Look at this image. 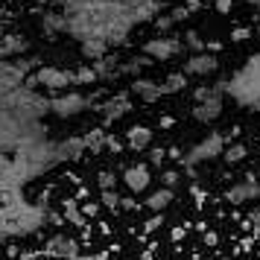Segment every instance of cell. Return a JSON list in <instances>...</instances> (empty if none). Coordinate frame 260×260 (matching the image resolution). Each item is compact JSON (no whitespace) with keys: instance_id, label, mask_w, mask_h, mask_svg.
<instances>
[{"instance_id":"cell-8","label":"cell","mask_w":260,"mask_h":260,"mask_svg":"<svg viewBox=\"0 0 260 260\" xmlns=\"http://www.w3.org/2000/svg\"><path fill=\"white\" fill-rule=\"evenodd\" d=\"M36 79H38V85H44L53 94H64L71 85H76V76L68 68H38Z\"/></svg>"},{"instance_id":"cell-14","label":"cell","mask_w":260,"mask_h":260,"mask_svg":"<svg viewBox=\"0 0 260 260\" xmlns=\"http://www.w3.org/2000/svg\"><path fill=\"white\" fill-rule=\"evenodd\" d=\"M132 94L143 100V103H158L161 96H164V88L161 82H155V79H146V76H138V79H132Z\"/></svg>"},{"instance_id":"cell-4","label":"cell","mask_w":260,"mask_h":260,"mask_svg":"<svg viewBox=\"0 0 260 260\" xmlns=\"http://www.w3.org/2000/svg\"><path fill=\"white\" fill-rule=\"evenodd\" d=\"M225 141H228V135H222V132H211L208 138H202V141L196 143L187 155H184L181 167H184V170H196V167L205 164V161L222 158V155H225Z\"/></svg>"},{"instance_id":"cell-52","label":"cell","mask_w":260,"mask_h":260,"mask_svg":"<svg viewBox=\"0 0 260 260\" xmlns=\"http://www.w3.org/2000/svg\"><path fill=\"white\" fill-rule=\"evenodd\" d=\"M184 6H190V9L196 12V9H199V6H202V0H184Z\"/></svg>"},{"instance_id":"cell-43","label":"cell","mask_w":260,"mask_h":260,"mask_svg":"<svg viewBox=\"0 0 260 260\" xmlns=\"http://www.w3.org/2000/svg\"><path fill=\"white\" fill-rule=\"evenodd\" d=\"M190 196L196 199V205H202V202H205V190H202L199 184H190Z\"/></svg>"},{"instance_id":"cell-46","label":"cell","mask_w":260,"mask_h":260,"mask_svg":"<svg viewBox=\"0 0 260 260\" xmlns=\"http://www.w3.org/2000/svg\"><path fill=\"white\" fill-rule=\"evenodd\" d=\"M222 47H225V44L219 41V38H211V41H208V53H213V56H216Z\"/></svg>"},{"instance_id":"cell-2","label":"cell","mask_w":260,"mask_h":260,"mask_svg":"<svg viewBox=\"0 0 260 260\" xmlns=\"http://www.w3.org/2000/svg\"><path fill=\"white\" fill-rule=\"evenodd\" d=\"M225 94H231L240 106L246 108H260V53L251 56L246 61V68L228 79Z\"/></svg>"},{"instance_id":"cell-32","label":"cell","mask_w":260,"mask_h":260,"mask_svg":"<svg viewBox=\"0 0 260 260\" xmlns=\"http://www.w3.org/2000/svg\"><path fill=\"white\" fill-rule=\"evenodd\" d=\"M161 225H164V213H152V216L146 219V225H143V234H155Z\"/></svg>"},{"instance_id":"cell-18","label":"cell","mask_w":260,"mask_h":260,"mask_svg":"<svg viewBox=\"0 0 260 260\" xmlns=\"http://www.w3.org/2000/svg\"><path fill=\"white\" fill-rule=\"evenodd\" d=\"M24 53H29V41H26L24 36H3L0 38V56L3 59H12V56H24Z\"/></svg>"},{"instance_id":"cell-54","label":"cell","mask_w":260,"mask_h":260,"mask_svg":"<svg viewBox=\"0 0 260 260\" xmlns=\"http://www.w3.org/2000/svg\"><path fill=\"white\" fill-rule=\"evenodd\" d=\"M254 36L260 38V12H257V26H254Z\"/></svg>"},{"instance_id":"cell-37","label":"cell","mask_w":260,"mask_h":260,"mask_svg":"<svg viewBox=\"0 0 260 260\" xmlns=\"http://www.w3.org/2000/svg\"><path fill=\"white\" fill-rule=\"evenodd\" d=\"M190 12H193V9H190V6H184V3H181V6H176V9H173V12H170V15H173V21H176V24H178V21H187V18H190Z\"/></svg>"},{"instance_id":"cell-49","label":"cell","mask_w":260,"mask_h":260,"mask_svg":"<svg viewBox=\"0 0 260 260\" xmlns=\"http://www.w3.org/2000/svg\"><path fill=\"white\" fill-rule=\"evenodd\" d=\"M82 260H108V251H96V254H85Z\"/></svg>"},{"instance_id":"cell-51","label":"cell","mask_w":260,"mask_h":260,"mask_svg":"<svg viewBox=\"0 0 260 260\" xmlns=\"http://www.w3.org/2000/svg\"><path fill=\"white\" fill-rule=\"evenodd\" d=\"M18 257L21 260H38L41 254H38V251H24V254H18Z\"/></svg>"},{"instance_id":"cell-41","label":"cell","mask_w":260,"mask_h":260,"mask_svg":"<svg viewBox=\"0 0 260 260\" xmlns=\"http://www.w3.org/2000/svg\"><path fill=\"white\" fill-rule=\"evenodd\" d=\"M158 126H161V129H173V126H176V117H173V114H161V117H158Z\"/></svg>"},{"instance_id":"cell-21","label":"cell","mask_w":260,"mask_h":260,"mask_svg":"<svg viewBox=\"0 0 260 260\" xmlns=\"http://www.w3.org/2000/svg\"><path fill=\"white\" fill-rule=\"evenodd\" d=\"M94 71H96V76H100V79H117V76H120V59L108 53L106 59L94 61Z\"/></svg>"},{"instance_id":"cell-26","label":"cell","mask_w":260,"mask_h":260,"mask_svg":"<svg viewBox=\"0 0 260 260\" xmlns=\"http://www.w3.org/2000/svg\"><path fill=\"white\" fill-rule=\"evenodd\" d=\"M246 155H248L246 143H231V146H225L222 161H225V164H240V161H246Z\"/></svg>"},{"instance_id":"cell-33","label":"cell","mask_w":260,"mask_h":260,"mask_svg":"<svg viewBox=\"0 0 260 260\" xmlns=\"http://www.w3.org/2000/svg\"><path fill=\"white\" fill-rule=\"evenodd\" d=\"M167 158V149H161V146H149V164L152 167H161Z\"/></svg>"},{"instance_id":"cell-38","label":"cell","mask_w":260,"mask_h":260,"mask_svg":"<svg viewBox=\"0 0 260 260\" xmlns=\"http://www.w3.org/2000/svg\"><path fill=\"white\" fill-rule=\"evenodd\" d=\"M123 146H126L123 141H117L114 135H108V141H106V149H108V152H114V155H117V152H123Z\"/></svg>"},{"instance_id":"cell-28","label":"cell","mask_w":260,"mask_h":260,"mask_svg":"<svg viewBox=\"0 0 260 260\" xmlns=\"http://www.w3.org/2000/svg\"><path fill=\"white\" fill-rule=\"evenodd\" d=\"M100 205H103L106 211L117 213L120 205H123V196H117V190H103V193H100Z\"/></svg>"},{"instance_id":"cell-10","label":"cell","mask_w":260,"mask_h":260,"mask_svg":"<svg viewBox=\"0 0 260 260\" xmlns=\"http://www.w3.org/2000/svg\"><path fill=\"white\" fill-rule=\"evenodd\" d=\"M225 85L228 82H216L213 85V96L211 100H205V103H199V106H193V117L199 120V123H213V120H219V114H222Z\"/></svg>"},{"instance_id":"cell-30","label":"cell","mask_w":260,"mask_h":260,"mask_svg":"<svg viewBox=\"0 0 260 260\" xmlns=\"http://www.w3.org/2000/svg\"><path fill=\"white\" fill-rule=\"evenodd\" d=\"M161 184L170 187V190H176L178 184H181V173H178V170H164V173H161Z\"/></svg>"},{"instance_id":"cell-34","label":"cell","mask_w":260,"mask_h":260,"mask_svg":"<svg viewBox=\"0 0 260 260\" xmlns=\"http://www.w3.org/2000/svg\"><path fill=\"white\" fill-rule=\"evenodd\" d=\"M211 96H213V88H205V85L193 88V100H196V106H199V103H205V100H211Z\"/></svg>"},{"instance_id":"cell-31","label":"cell","mask_w":260,"mask_h":260,"mask_svg":"<svg viewBox=\"0 0 260 260\" xmlns=\"http://www.w3.org/2000/svg\"><path fill=\"white\" fill-rule=\"evenodd\" d=\"M152 24H155V29H158V36H167V32L173 29V24H176V21H173V15H158Z\"/></svg>"},{"instance_id":"cell-47","label":"cell","mask_w":260,"mask_h":260,"mask_svg":"<svg viewBox=\"0 0 260 260\" xmlns=\"http://www.w3.org/2000/svg\"><path fill=\"white\" fill-rule=\"evenodd\" d=\"M248 222L254 225V228H260V208H251L248 211Z\"/></svg>"},{"instance_id":"cell-39","label":"cell","mask_w":260,"mask_h":260,"mask_svg":"<svg viewBox=\"0 0 260 260\" xmlns=\"http://www.w3.org/2000/svg\"><path fill=\"white\" fill-rule=\"evenodd\" d=\"M184 237H187V225H176V228L170 231V240H173V243H181Z\"/></svg>"},{"instance_id":"cell-19","label":"cell","mask_w":260,"mask_h":260,"mask_svg":"<svg viewBox=\"0 0 260 260\" xmlns=\"http://www.w3.org/2000/svg\"><path fill=\"white\" fill-rule=\"evenodd\" d=\"M41 29H44L47 36L68 32V15L64 12H44L41 15Z\"/></svg>"},{"instance_id":"cell-44","label":"cell","mask_w":260,"mask_h":260,"mask_svg":"<svg viewBox=\"0 0 260 260\" xmlns=\"http://www.w3.org/2000/svg\"><path fill=\"white\" fill-rule=\"evenodd\" d=\"M120 208H123V211H138V199H135V196H126Z\"/></svg>"},{"instance_id":"cell-25","label":"cell","mask_w":260,"mask_h":260,"mask_svg":"<svg viewBox=\"0 0 260 260\" xmlns=\"http://www.w3.org/2000/svg\"><path fill=\"white\" fill-rule=\"evenodd\" d=\"M184 47L190 50V56H196V53H208V41H205L196 29H187V32H184Z\"/></svg>"},{"instance_id":"cell-17","label":"cell","mask_w":260,"mask_h":260,"mask_svg":"<svg viewBox=\"0 0 260 260\" xmlns=\"http://www.w3.org/2000/svg\"><path fill=\"white\" fill-rule=\"evenodd\" d=\"M126 146L135 149V152L149 149V146H152V129H149V126H132V129L126 132Z\"/></svg>"},{"instance_id":"cell-7","label":"cell","mask_w":260,"mask_h":260,"mask_svg":"<svg viewBox=\"0 0 260 260\" xmlns=\"http://www.w3.org/2000/svg\"><path fill=\"white\" fill-rule=\"evenodd\" d=\"M184 38H176V36H155L149 38L146 44H143V56H149L155 61H167L178 56V53H184Z\"/></svg>"},{"instance_id":"cell-55","label":"cell","mask_w":260,"mask_h":260,"mask_svg":"<svg viewBox=\"0 0 260 260\" xmlns=\"http://www.w3.org/2000/svg\"><path fill=\"white\" fill-rule=\"evenodd\" d=\"M36 3H50V0H36Z\"/></svg>"},{"instance_id":"cell-45","label":"cell","mask_w":260,"mask_h":260,"mask_svg":"<svg viewBox=\"0 0 260 260\" xmlns=\"http://www.w3.org/2000/svg\"><path fill=\"white\" fill-rule=\"evenodd\" d=\"M202 240H205V246H216L219 243V237L213 234V231H202Z\"/></svg>"},{"instance_id":"cell-53","label":"cell","mask_w":260,"mask_h":260,"mask_svg":"<svg viewBox=\"0 0 260 260\" xmlns=\"http://www.w3.org/2000/svg\"><path fill=\"white\" fill-rule=\"evenodd\" d=\"M141 260H155V257H152V248H149V251H143V254H141Z\"/></svg>"},{"instance_id":"cell-48","label":"cell","mask_w":260,"mask_h":260,"mask_svg":"<svg viewBox=\"0 0 260 260\" xmlns=\"http://www.w3.org/2000/svg\"><path fill=\"white\" fill-rule=\"evenodd\" d=\"M88 196H91V190L85 187V184H79V190H76V199H79V202H88Z\"/></svg>"},{"instance_id":"cell-6","label":"cell","mask_w":260,"mask_h":260,"mask_svg":"<svg viewBox=\"0 0 260 260\" xmlns=\"http://www.w3.org/2000/svg\"><path fill=\"white\" fill-rule=\"evenodd\" d=\"M44 257L50 260H82V248H79V240L71 234H64V231H59V234H53L44 243V251H41Z\"/></svg>"},{"instance_id":"cell-15","label":"cell","mask_w":260,"mask_h":260,"mask_svg":"<svg viewBox=\"0 0 260 260\" xmlns=\"http://www.w3.org/2000/svg\"><path fill=\"white\" fill-rule=\"evenodd\" d=\"M85 152H88V149H85V138L82 135H73V138L59 141V161L61 164H64V161H79Z\"/></svg>"},{"instance_id":"cell-40","label":"cell","mask_w":260,"mask_h":260,"mask_svg":"<svg viewBox=\"0 0 260 260\" xmlns=\"http://www.w3.org/2000/svg\"><path fill=\"white\" fill-rule=\"evenodd\" d=\"M213 9H216L219 15H228L231 9H234V0H216V3H213Z\"/></svg>"},{"instance_id":"cell-5","label":"cell","mask_w":260,"mask_h":260,"mask_svg":"<svg viewBox=\"0 0 260 260\" xmlns=\"http://www.w3.org/2000/svg\"><path fill=\"white\" fill-rule=\"evenodd\" d=\"M88 108H96V103L91 96L79 94V91H64V94H56L50 100V111L56 114V117H76V114H82Z\"/></svg>"},{"instance_id":"cell-12","label":"cell","mask_w":260,"mask_h":260,"mask_svg":"<svg viewBox=\"0 0 260 260\" xmlns=\"http://www.w3.org/2000/svg\"><path fill=\"white\" fill-rule=\"evenodd\" d=\"M257 196H260V184H257V178H254V173L225 190V199L231 202V205H248V202H254Z\"/></svg>"},{"instance_id":"cell-50","label":"cell","mask_w":260,"mask_h":260,"mask_svg":"<svg viewBox=\"0 0 260 260\" xmlns=\"http://www.w3.org/2000/svg\"><path fill=\"white\" fill-rule=\"evenodd\" d=\"M9 164H12V161L6 158V152H0V173H6V170H9Z\"/></svg>"},{"instance_id":"cell-22","label":"cell","mask_w":260,"mask_h":260,"mask_svg":"<svg viewBox=\"0 0 260 260\" xmlns=\"http://www.w3.org/2000/svg\"><path fill=\"white\" fill-rule=\"evenodd\" d=\"M61 213H64V219H68L71 225H76V228H79V225H85L82 202L76 199V196H73V199H64V205H61Z\"/></svg>"},{"instance_id":"cell-13","label":"cell","mask_w":260,"mask_h":260,"mask_svg":"<svg viewBox=\"0 0 260 260\" xmlns=\"http://www.w3.org/2000/svg\"><path fill=\"white\" fill-rule=\"evenodd\" d=\"M219 71V59L213 53H196L184 61V73L187 76H213Z\"/></svg>"},{"instance_id":"cell-36","label":"cell","mask_w":260,"mask_h":260,"mask_svg":"<svg viewBox=\"0 0 260 260\" xmlns=\"http://www.w3.org/2000/svg\"><path fill=\"white\" fill-rule=\"evenodd\" d=\"M254 36V29H248V26H237V29H231V41H246V38Z\"/></svg>"},{"instance_id":"cell-24","label":"cell","mask_w":260,"mask_h":260,"mask_svg":"<svg viewBox=\"0 0 260 260\" xmlns=\"http://www.w3.org/2000/svg\"><path fill=\"white\" fill-rule=\"evenodd\" d=\"M85 138V149L91 155H96V152H103L106 149V141H108V132L106 129H91L88 135H82Z\"/></svg>"},{"instance_id":"cell-23","label":"cell","mask_w":260,"mask_h":260,"mask_svg":"<svg viewBox=\"0 0 260 260\" xmlns=\"http://www.w3.org/2000/svg\"><path fill=\"white\" fill-rule=\"evenodd\" d=\"M187 73L184 71H173V73H167V79L161 82V88H164V96L167 94H178V91H184L187 88Z\"/></svg>"},{"instance_id":"cell-29","label":"cell","mask_w":260,"mask_h":260,"mask_svg":"<svg viewBox=\"0 0 260 260\" xmlns=\"http://www.w3.org/2000/svg\"><path fill=\"white\" fill-rule=\"evenodd\" d=\"M96 187H100V193H103V190H114L117 187V176H114V170H100V173H96Z\"/></svg>"},{"instance_id":"cell-42","label":"cell","mask_w":260,"mask_h":260,"mask_svg":"<svg viewBox=\"0 0 260 260\" xmlns=\"http://www.w3.org/2000/svg\"><path fill=\"white\" fill-rule=\"evenodd\" d=\"M167 158H173L176 164H181V161H184V152H181L178 146H170V149H167Z\"/></svg>"},{"instance_id":"cell-3","label":"cell","mask_w":260,"mask_h":260,"mask_svg":"<svg viewBox=\"0 0 260 260\" xmlns=\"http://www.w3.org/2000/svg\"><path fill=\"white\" fill-rule=\"evenodd\" d=\"M15 158L26 167V176L29 181L38 176H44L50 173L53 167H59V143L53 141H44V143H36V146H29V149H21V152H15Z\"/></svg>"},{"instance_id":"cell-1","label":"cell","mask_w":260,"mask_h":260,"mask_svg":"<svg viewBox=\"0 0 260 260\" xmlns=\"http://www.w3.org/2000/svg\"><path fill=\"white\" fill-rule=\"evenodd\" d=\"M0 111H9V114H15L24 123H41L47 114H53L50 111V100H44L41 94H36L26 85H21V88H15V91L0 96Z\"/></svg>"},{"instance_id":"cell-9","label":"cell","mask_w":260,"mask_h":260,"mask_svg":"<svg viewBox=\"0 0 260 260\" xmlns=\"http://www.w3.org/2000/svg\"><path fill=\"white\" fill-rule=\"evenodd\" d=\"M96 111H103V126L117 123L120 117H126L132 111V91H117V94H111L106 103L96 106Z\"/></svg>"},{"instance_id":"cell-35","label":"cell","mask_w":260,"mask_h":260,"mask_svg":"<svg viewBox=\"0 0 260 260\" xmlns=\"http://www.w3.org/2000/svg\"><path fill=\"white\" fill-rule=\"evenodd\" d=\"M100 208H103V205H100V202H82V213H85V219H94L96 213H100Z\"/></svg>"},{"instance_id":"cell-20","label":"cell","mask_w":260,"mask_h":260,"mask_svg":"<svg viewBox=\"0 0 260 260\" xmlns=\"http://www.w3.org/2000/svg\"><path fill=\"white\" fill-rule=\"evenodd\" d=\"M79 50H82L85 59H91V64H94V61L106 59L108 50H111V47H108L103 38H88V41H82V44H79Z\"/></svg>"},{"instance_id":"cell-27","label":"cell","mask_w":260,"mask_h":260,"mask_svg":"<svg viewBox=\"0 0 260 260\" xmlns=\"http://www.w3.org/2000/svg\"><path fill=\"white\" fill-rule=\"evenodd\" d=\"M73 76H76V85H94V82H100L94 64H79V68H73Z\"/></svg>"},{"instance_id":"cell-11","label":"cell","mask_w":260,"mask_h":260,"mask_svg":"<svg viewBox=\"0 0 260 260\" xmlns=\"http://www.w3.org/2000/svg\"><path fill=\"white\" fill-rule=\"evenodd\" d=\"M123 184H126L135 196H138V193H146L149 184H152V170H149V164H143V161L129 164L123 170Z\"/></svg>"},{"instance_id":"cell-16","label":"cell","mask_w":260,"mask_h":260,"mask_svg":"<svg viewBox=\"0 0 260 260\" xmlns=\"http://www.w3.org/2000/svg\"><path fill=\"white\" fill-rule=\"evenodd\" d=\"M173 199H176V190H170V187H158L152 190L149 196H146V202H143V208L149 213H164L170 205H173Z\"/></svg>"}]
</instances>
